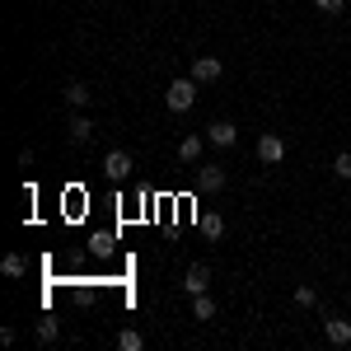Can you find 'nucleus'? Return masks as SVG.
Returning a JSON list of instances; mask_svg holds the SVG:
<instances>
[{"label":"nucleus","instance_id":"1","mask_svg":"<svg viewBox=\"0 0 351 351\" xmlns=\"http://www.w3.org/2000/svg\"><path fill=\"white\" fill-rule=\"evenodd\" d=\"M197 89H202V84L192 80V75H188V80H173L169 89H164V104H169V112H188L192 104H197Z\"/></svg>","mask_w":351,"mask_h":351},{"label":"nucleus","instance_id":"2","mask_svg":"<svg viewBox=\"0 0 351 351\" xmlns=\"http://www.w3.org/2000/svg\"><path fill=\"white\" fill-rule=\"evenodd\" d=\"M104 173H108L112 183H127V178H132V155H127V150H108V155H104Z\"/></svg>","mask_w":351,"mask_h":351},{"label":"nucleus","instance_id":"3","mask_svg":"<svg viewBox=\"0 0 351 351\" xmlns=\"http://www.w3.org/2000/svg\"><path fill=\"white\" fill-rule=\"evenodd\" d=\"M220 75H225L220 56H197V61H192V80L197 84H211V80H220Z\"/></svg>","mask_w":351,"mask_h":351},{"label":"nucleus","instance_id":"4","mask_svg":"<svg viewBox=\"0 0 351 351\" xmlns=\"http://www.w3.org/2000/svg\"><path fill=\"white\" fill-rule=\"evenodd\" d=\"M258 160L263 164H281L286 160V141H281V136H258Z\"/></svg>","mask_w":351,"mask_h":351},{"label":"nucleus","instance_id":"5","mask_svg":"<svg viewBox=\"0 0 351 351\" xmlns=\"http://www.w3.org/2000/svg\"><path fill=\"white\" fill-rule=\"evenodd\" d=\"M206 286H211V267H206V263H192L188 276H183V291H188V295H202Z\"/></svg>","mask_w":351,"mask_h":351},{"label":"nucleus","instance_id":"6","mask_svg":"<svg viewBox=\"0 0 351 351\" xmlns=\"http://www.w3.org/2000/svg\"><path fill=\"white\" fill-rule=\"evenodd\" d=\"M324 332H328V342H332V347H347V342H351V324L342 319V314H328Z\"/></svg>","mask_w":351,"mask_h":351},{"label":"nucleus","instance_id":"7","mask_svg":"<svg viewBox=\"0 0 351 351\" xmlns=\"http://www.w3.org/2000/svg\"><path fill=\"white\" fill-rule=\"evenodd\" d=\"M206 141L225 150V145H234V141H239V127H234V122H211V127H206Z\"/></svg>","mask_w":351,"mask_h":351},{"label":"nucleus","instance_id":"8","mask_svg":"<svg viewBox=\"0 0 351 351\" xmlns=\"http://www.w3.org/2000/svg\"><path fill=\"white\" fill-rule=\"evenodd\" d=\"M197 188H202V192H220V188H225V169H220V164H202Z\"/></svg>","mask_w":351,"mask_h":351},{"label":"nucleus","instance_id":"9","mask_svg":"<svg viewBox=\"0 0 351 351\" xmlns=\"http://www.w3.org/2000/svg\"><path fill=\"white\" fill-rule=\"evenodd\" d=\"M66 127H71V141H75V145L94 141V117H84V112H75V117H71Z\"/></svg>","mask_w":351,"mask_h":351},{"label":"nucleus","instance_id":"10","mask_svg":"<svg viewBox=\"0 0 351 351\" xmlns=\"http://www.w3.org/2000/svg\"><path fill=\"white\" fill-rule=\"evenodd\" d=\"M192 319H197V324H211V319H216V300L206 295V291L192 295Z\"/></svg>","mask_w":351,"mask_h":351},{"label":"nucleus","instance_id":"11","mask_svg":"<svg viewBox=\"0 0 351 351\" xmlns=\"http://www.w3.org/2000/svg\"><path fill=\"white\" fill-rule=\"evenodd\" d=\"M178 160H183V164L202 160V136H183V141H178Z\"/></svg>","mask_w":351,"mask_h":351},{"label":"nucleus","instance_id":"12","mask_svg":"<svg viewBox=\"0 0 351 351\" xmlns=\"http://www.w3.org/2000/svg\"><path fill=\"white\" fill-rule=\"evenodd\" d=\"M112 248H117L112 234H104V230H99V234H89V253H94V258H112Z\"/></svg>","mask_w":351,"mask_h":351},{"label":"nucleus","instance_id":"13","mask_svg":"<svg viewBox=\"0 0 351 351\" xmlns=\"http://www.w3.org/2000/svg\"><path fill=\"white\" fill-rule=\"evenodd\" d=\"M61 337V324H56V314H43L38 319V342H56Z\"/></svg>","mask_w":351,"mask_h":351},{"label":"nucleus","instance_id":"14","mask_svg":"<svg viewBox=\"0 0 351 351\" xmlns=\"http://www.w3.org/2000/svg\"><path fill=\"white\" fill-rule=\"evenodd\" d=\"M66 104H71V108H84V104H89V84L71 80V84H66Z\"/></svg>","mask_w":351,"mask_h":351},{"label":"nucleus","instance_id":"15","mask_svg":"<svg viewBox=\"0 0 351 351\" xmlns=\"http://www.w3.org/2000/svg\"><path fill=\"white\" fill-rule=\"evenodd\" d=\"M117 347L122 351H145V337H141L136 328H122V332H117Z\"/></svg>","mask_w":351,"mask_h":351},{"label":"nucleus","instance_id":"16","mask_svg":"<svg viewBox=\"0 0 351 351\" xmlns=\"http://www.w3.org/2000/svg\"><path fill=\"white\" fill-rule=\"evenodd\" d=\"M24 258H19V253H5V258H0V271H5V276H24Z\"/></svg>","mask_w":351,"mask_h":351},{"label":"nucleus","instance_id":"17","mask_svg":"<svg viewBox=\"0 0 351 351\" xmlns=\"http://www.w3.org/2000/svg\"><path fill=\"white\" fill-rule=\"evenodd\" d=\"M202 234H206V239H220V234H225V220L220 216H202Z\"/></svg>","mask_w":351,"mask_h":351},{"label":"nucleus","instance_id":"18","mask_svg":"<svg viewBox=\"0 0 351 351\" xmlns=\"http://www.w3.org/2000/svg\"><path fill=\"white\" fill-rule=\"evenodd\" d=\"M332 169H337V178H351V150H342V155L332 160Z\"/></svg>","mask_w":351,"mask_h":351},{"label":"nucleus","instance_id":"19","mask_svg":"<svg viewBox=\"0 0 351 351\" xmlns=\"http://www.w3.org/2000/svg\"><path fill=\"white\" fill-rule=\"evenodd\" d=\"M314 5H319L324 14H342V10H347V0H314Z\"/></svg>","mask_w":351,"mask_h":351}]
</instances>
